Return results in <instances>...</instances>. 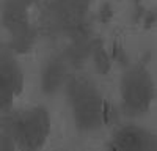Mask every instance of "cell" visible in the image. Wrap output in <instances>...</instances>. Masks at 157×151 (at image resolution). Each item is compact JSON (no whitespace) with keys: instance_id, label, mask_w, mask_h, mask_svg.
Listing matches in <instances>:
<instances>
[{"instance_id":"obj_7","label":"cell","mask_w":157,"mask_h":151,"mask_svg":"<svg viewBox=\"0 0 157 151\" xmlns=\"http://www.w3.org/2000/svg\"><path fill=\"white\" fill-rule=\"evenodd\" d=\"M94 66H96V71H99L101 74H105L110 69V58L104 47L94 49Z\"/></svg>"},{"instance_id":"obj_3","label":"cell","mask_w":157,"mask_h":151,"mask_svg":"<svg viewBox=\"0 0 157 151\" xmlns=\"http://www.w3.org/2000/svg\"><path fill=\"white\" fill-rule=\"evenodd\" d=\"M49 126V113L44 109L35 107L24 110L14 121V140H19L21 145L27 148H38L47 137Z\"/></svg>"},{"instance_id":"obj_2","label":"cell","mask_w":157,"mask_h":151,"mask_svg":"<svg viewBox=\"0 0 157 151\" xmlns=\"http://www.w3.org/2000/svg\"><path fill=\"white\" fill-rule=\"evenodd\" d=\"M152 96L154 85L149 72L140 66L127 69L121 80V98L127 115H143L149 109Z\"/></svg>"},{"instance_id":"obj_1","label":"cell","mask_w":157,"mask_h":151,"mask_svg":"<svg viewBox=\"0 0 157 151\" xmlns=\"http://www.w3.org/2000/svg\"><path fill=\"white\" fill-rule=\"evenodd\" d=\"M68 95L74 113L75 128L82 132H91L102 124V98L96 88L86 80H74L68 87Z\"/></svg>"},{"instance_id":"obj_4","label":"cell","mask_w":157,"mask_h":151,"mask_svg":"<svg viewBox=\"0 0 157 151\" xmlns=\"http://www.w3.org/2000/svg\"><path fill=\"white\" fill-rule=\"evenodd\" d=\"M68 79V71H66V63L61 58L52 57L49 58L41 69V90L44 95H55L58 93L66 83Z\"/></svg>"},{"instance_id":"obj_6","label":"cell","mask_w":157,"mask_h":151,"mask_svg":"<svg viewBox=\"0 0 157 151\" xmlns=\"http://www.w3.org/2000/svg\"><path fill=\"white\" fill-rule=\"evenodd\" d=\"M21 83V74L14 61L0 54V106H6Z\"/></svg>"},{"instance_id":"obj_5","label":"cell","mask_w":157,"mask_h":151,"mask_svg":"<svg viewBox=\"0 0 157 151\" xmlns=\"http://www.w3.org/2000/svg\"><path fill=\"white\" fill-rule=\"evenodd\" d=\"M113 146L118 149H151L154 148V137L148 131L127 126L115 134Z\"/></svg>"}]
</instances>
